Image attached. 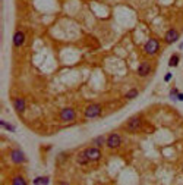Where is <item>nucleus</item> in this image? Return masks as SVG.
Listing matches in <instances>:
<instances>
[{
  "label": "nucleus",
  "mask_w": 183,
  "mask_h": 185,
  "mask_svg": "<svg viewBox=\"0 0 183 185\" xmlns=\"http://www.w3.org/2000/svg\"><path fill=\"white\" fill-rule=\"evenodd\" d=\"M103 112V109L100 104H89L87 109L83 110V115L85 118H88V119H92V118H97V116H100Z\"/></svg>",
  "instance_id": "1"
},
{
  "label": "nucleus",
  "mask_w": 183,
  "mask_h": 185,
  "mask_svg": "<svg viewBox=\"0 0 183 185\" xmlns=\"http://www.w3.org/2000/svg\"><path fill=\"white\" fill-rule=\"evenodd\" d=\"M158 48H160V43H158L157 38L148 40V41L145 43V46H144V50H145L146 54H155L158 52Z\"/></svg>",
  "instance_id": "2"
},
{
  "label": "nucleus",
  "mask_w": 183,
  "mask_h": 185,
  "mask_svg": "<svg viewBox=\"0 0 183 185\" xmlns=\"http://www.w3.org/2000/svg\"><path fill=\"white\" fill-rule=\"evenodd\" d=\"M120 144H122V137L119 134H110L107 137L106 145L108 149H117V147H120Z\"/></svg>",
  "instance_id": "3"
},
{
  "label": "nucleus",
  "mask_w": 183,
  "mask_h": 185,
  "mask_svg": "<svg viewBox=\"0 0 183 185\" xmlns=\"http://www.w3.org/2000/svg\"><path fill=\"white\" fill-rule=\"evenodd\" d=\"M75 118H76V112L72 107L63 109L62 113H60V119H62L63 122H72V120H75Z\"/></svg>",
  "instance_id": "4"
},
{
  "label": "nucleus",
  "mask_w": 183,
  "mask_h": 185,
  "mask_svg": "<svg viewBox=\"0 0 183 185\" xmlns=\"http://www.w3.org/2000/svg\"><path fill=\"white\" fill-rule=\"evenodd\" d=\"M85 153L88 154V157H89L91 162H98V160L101 159V151H100V149H98L97 145L87 149V150H85Z\"/></svg>",
  "instance_id": "5"
},
{
  "label": "nucleus",
  "mask_w": 183,
  "mask_h": 185,
  "mask_svg": "<svg viewBox=\"0 0 183 185\" xmlns=\"http://www.w3.org/2000/svg\"><path fill=\"white\" fill-rule=\"evenodd\" d=\"M141 125H142L141 118H139V116H133V118H130V119L128 120L126 129H129V131H138V129L141 128Z\"/></svg>",
  "instance_id": "6"
},
{
  "label": "nucleus",
  "mask_w": 183,
  "mask_h": 185,
  "mask_svg": "<svg viewBox=\"0 0 183 185\" xmlns=\"http://www.w3.org/2000/svg\"><path fill=\"white\" fill-rule=\"evenodd\" d=\"M164 40H166L167 44H173V43H176V41L179 40V32H177L176 30H168V31L166 32Z\"/></svg>",
  "instance_id": "7"
},
{
  "label": "nucleus",
  "mask_w": 183,
  "mask_h": 185,
  "mask_svg": "<svg viewBox=\"0 0 183 185\" xmlns=\"http://www.w3.org/2000/svg\"><path fill=\"white\" fill-rule=\"evenodd\" d=\"M23 43H25V34L22 31H16L13 35V46L15 47H21Z\"/></svg>",
  "instance_id": "8"
},
{
  "label": "nucleus",
  "mask_w": 183,
  "mask_h": 185,
  "mask_svg": "<svg viewBox=\"0 0 183 185\" xmlns=\"http://www.w3.org/2000/svg\"><path fill=\"white\" fill-rule=\"evenodd\" d=\"M150 72H151V65L148 62H142V63L138 66V75H141V77L148 75Z\"/></svg>",
  "instance_id": "9"
},
{
  "label": "nucleus",
  "mask_w": 183,
  "mask_h": 185,
  "mask_svg": "<svg viewBox=\"0 0 183 185\" xmlns=\"http://www.w3.org/2000/svg\"><path fill=\"white\" fill-rule=\"evenodd\" d=\"M76 162H78V165L85 166L88 162H91V160H89V157H88V154H87V153H85V151H81V153H78V154H76Z\"/></svg>",
  "instance_id": "10"
},
{
  "label": "nucleus",
  "mask_w": 183,
  "mask_h": 185,
  "mask_svg": "<svg viewBox=\"0 0 183 185\" xmlns=\"http://www.w3.org/2000/svg\"><path fill=\"white\" fill-rule=\"evenodd\" d=\"M12 160H13L15 163H23L25 162V156H23V153L19 151V150H13L12 151Z\"/></svg>",
  "instance_id": "11"
},
{
  "label": "nucleus",
  "mask_w": 183,
  "mask_h": 185,
  "mask_svg": "<svg viewBox=\"0 0 183 185\" xmlns=\"http://www.w3.org/2000/svg\"><path fill=\"white\" fill-rule=\"evenodd\" d=\"M13 107L16 109V112L22 113L23 110L27 109V104H25V102H23V98H15L13 100Z\"/></svg>",
  "instance_id": "12"
},
{
  "label": "nucleus",
  "mask_w": 183,
  "mask_h": 185,
  "mask_svg": "<svg viewBox=\"0 0 183 185\" xmlns=\"http://www.w3.org/2000/svg\"><path fill=\"white\" fill-rule=\"evenodd\" d=\"M138 94H139V91L136 90V88H132V90H129L128 93H126V98H128V100H132V98H136L138 97Z\"/></svg>",
  "instance_id": "13"
},
{
  "label": "nucleus",
  "mask_w": 183,
  "mask_h": 185,
  "mask_svg": "<svg viewBox=\"0 0 183 185\" xmlns=\"http://www.w3.org/2000/svg\"><path fill=\"white\" fill-rule=\"evenodd\" d=\"M179 60H180L179 54H173L172 57H170V62H168V65L172 66V68H174V66H177V65H179Z\"/></svg>",
  "instance_id": "14"
},
{
  "label": "nucleus",
  "mask_w": 183,
  "mask_h": 185,
  "mask_svg": "<svg viewBox=\"0 0 183 185\" xmlns=\"http://www.w3.org/2000/svg\"><path fill=\"white\" fill-rule=\"evenodd\" d=\"M32 184H44V185H47V184H50V179L48 178H45V176H40V178H35L34 181H32Z\"/></svg>",
  "instance_id": "15"
},
{
  "label": "nucleus",
  "mask_w": 183,
  "mask_h": 185,
  "mask_svg": "<svg viewBox=\"0 0 183 185\" xmlns=\"http://www.w3.org/2000/svg\"><path fill=\"white\" fill-rule=\"evenodd\" d=\"M12 184H13V185H25V184H27V181L23 179V176L18 175V176H15V178H13V181H12Z\"/></svg>",
  "instance_id": "16"
},
{
  "label": "nucleus",
  "mask_w": 183,
  "mask_h": 185,
  "mask_svg": "<svg viewBox=\"0 0 183 185\" xmlns=\"http://www.w3.org/2000/svg\"><path fill=\"white\" fill-rule=\"evenodd\" d=\"M106 141H107V138H104V137H98V138H95L92 143H94L97 147H101V145H104V144H106Z\"/></svg>",
  "instance_id": "17"
},
{
  "label": "nucleus",
  "mask_w": 183,
  "mask_h": 185,
  "mask_svg": "<svg viewBox=\"0 0 183 185\" xmlns=\"http://www.w3.org/2000/svg\"><path fill=\"white\" fill-rule=\"evenodd\" d=\"M2 126L7 128L9 131H15V128H13V126H10V125H7V123H6V122H3V120H2Z\"/></svg>",
  "instance_id": "18"
},
{
  "label": "nucleus",
  "mask_w": 183,
  "mask_h": 185,
  "mask_svg": "<svg viewBox=\"0 0 183 185\" xmlns=\"http://www.w3.org/2000/svg\"><path fill=\"white\" fill-rule=\"evenodd\" d=\"M170 79H172V73H167V75L164 77V81L167 82V81H170Z\"/></svg>",
  "instance_id": "19"
},
{
  "label": "nucleus",
  "mask_w": 183,
  "mask_h": 185,
  "mask_svg": "<svg viewBox=\"0 0 183 185\" xmlns=\"http://www.w3.org/2000/svg\"><path fill=\"white\" fill-rule=\"evenodd\" d=\"M177 94V90H172V93H170V96H172L173 98H174V96Z\"/></svg>",
  "instance_id": "20"
},
{
  "label": "nucleus",
  "mask_w": 183,
  "mask_h": 185,
  "mask_svg": "<svg viewBox=\"0 0 183 185\" xmlns=\"http://www.w3.org/2000/svg\"><path fill=\"white\" fill-rule=\"evenodd\" d=\"M177 97H179V100H182V102H183V93H179V94H177Z\"/></svg>",
  "instance_id": "21"
}]
</instances>
